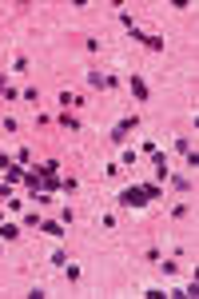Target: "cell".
I'll list each match as a JSON object with an SVG mask.
<instances>
[{
  "label": "cell",
  "instance_id": "cell-1",
  "mask_svg": "<svg viewBox=\"0 0 199 299\" xmlns=\"http://www.w3.org/2000/svg\"><path fill=\"white\" fill-rule=\"evenodd\" d=\"M140 128V116L136 112H128V116H120L116 120V128H112V144L116 148H124V140H128V132H136Z\"/></svg>",
  "mask_w": 199,
  "mask_h": 299
},
{
  "label": "cell",
  "instance_id": "cell-2",
  "mask_svg": "<svg viewBox=\"0 0 199 299\" xmlns=\"http://www.w3.org/2000/svg\"><path fill=\"white\" fill-rule=\"evenodd\" d=\"M120 203H124V207H148L151 199H148V192H144V184H128V188L120 192Z\"/></svg>",
  "mask_w": 199,
  "mask_h": 299
},
{
  "label": "cell",
  "instance_id": "cell-3",
  "mask_svg": "<svg viewBox=\"0 0 199 299\" xmlns=\"http://www.w3.org/2000/svg\"><path fill=\"white\" fill-rule=\"evenodd\" d=\"M128 88H132V96H136V100H148L151 96V88H148L144 76H128Z\"/></svg>",
  "mask_w": 199,
  "mask_h": 299
},
{
  "label": "cell",
  "instance_id": "cell-4",
  "mask_svg": "<svg viewBox=\"0 0 199 299\" xmlns=\"http://www.w3.org/2000/svg\"><path fill=\"white\" fill-rule=\"evenodd\" d=\"M60 124H64L68 132H80V128H84V120H80L76 112H64V116H60Z\"/></svg>",
  "mask_w": 199,
  "mask_h": 299
},
{
  "label": "cell",
  "instance_id": "cell-5",
  "mask_svg": "<svg viewBox=\"0 0 199 299\" xmlns=\"http://www.w3.org/2000/svg\"><path fill=\"white\" fill-rule=\"evenodd\" d=\"M12 164H16V168H28V164H32V148H16Z\"/></svg>",
  "mask_w": 199,
  "mask_h": 299
},
{
  "label": "cell",
  "instance_id": "cell-6",
  "mask_svg": "<svg viewBox=\"0 0 199 299\" xmlns=\"http://www.w3.org/2000/svg\"><path fill=\"white\" fill-rule=\"evenodd\" d=\"M40 232H44V236H60L64 223H60V219H40Z\"/></svg>",
  "mask_w": 199,
  "mask_h": 299
},
{
  "label": "cell",
  "instance_id": "cell-7",
  "mask_svg": "<svg viewBox=\"0 0 199 299\" xmlns=\"http://www.w3.org/2000/svg\"><path fill=\"white\" fill-rule=\"evenodd\" d=\"M167 184H171L175 192H191V180H187V176H167Z\"/></svg>",
  "mask_w": 199,
  "mask_h": 299
},
{
  "label": "cell",
  "instance_id": "cell-8",
  "mask_svg": "<svg viewBox=\"0 0 199 299\" xmlns=\"http://www.w3.org/2000/svg\"><path fill=\"white\" fill-rule=\"evenodd\" d=\"M88 84H92V88H108V72H96V68H92V72H88Z\"/></svg>",
  "mask_w": 199,
  "mask_h": 299
},
{
  "label": "cell",
  "instance_id": "cell-9",
  "mask_svg": "<svg viewBox=\"0 0 199 299\" xmlns=\"http://www.w3.org/2000/svg\"><path fill=\"white\" fill-rule=\"evenodd\" d=\"M76 188H80L76 176H60V192H76Z\"/></svg>",
  "mask_w": 199,
  "mask_h": 299
},
{
  "label": "cell",
  "instance_id": "cell-10",
  "mask_svg": "<svg viewBox=\"0 0 199 299\" xmlns=\"http://www.w3.org/2000/svg\"><path fill=\"white\" fill-rule=\"evenodd\" d=\"M16 236H20L16 223H0V240H16Z\"/></svg>",
  "mask_w": 199,
  "mask_h": 299
},
{
  "label": "cell",
  "instance_id": "cell-11",
  "mask_svg": "<svg viewBox=\"0 0 199 299\" xmlns=\"http://www.w3.org/2000/svg\"><path fill=\"white\" fill-rule=\"evenodd\" d=\"M64 275H68V283H80V275H84V271H80L76 263H64Z\"/></svg>",
  "mask_w": 199,
  "mask_h": 299
},
{
  "label": "cell",
  "instance_id": "cell-12",
  "mask_svg": "<svg viewBox=\"0 0 199 299\" xmlns=\"http://www.w3.org/2000/svg\"><path fill=\"white\" fill-rule=\"evenodd\" d=\"M136 160H140L136 148H120V164H136Z\"/></svg>",
  "mask_w": 199,
  "mask_h": 299
},
{
  "label": "cell",
  "instance_id": "cell-13",
  "mask_svg": "<svg viewBox=\"0 0 199 299\" xmlns=\"http://www.w3.org/2000/svg\"><path fill=\"white\" fill-rule=\"evenodd\" d=\"M144 44H148V52H163V36H144Z\"/></svg>",
  "mask_w": 199,
  "mask_h": 299
},
{
  "label": "cell",
  "instance_id": "cell-14",
  "mask_svg": "<svg viewBox=\"0 0 199 299\" xmlns=\"http://www.w3.org/2000/svg\"><path fill=\"white\" fill-rule=\"evenodd\" d=\"M140 152H148V156H159V152H163V148H159L155 140H144V144H140Z\"/></svg>",
  "mask_w": 199,
  "mask_h": 299
},
{
  "label": "cell",
  "instance_id": "cell-15",
  "mask_svg": "<svg viewBox=\"0 0 199 299\" xmlns=\"http://www.w3.org/2000/svg\"><path fill=\"white\" fill-rule=\"evenodd\" d=\"M20 100H28V104H36V100H40V88H24V92H20Z\"/></svg>",
  "mask_w": 199,
  "mask_h": 299
},
{
  "label": "cell",
  "instance_id": "cell-16",
  "mask_svg": "<svg viewBox=\"0 0 199 299\" xmlns=\"http://www.w3.org/2000/svg\"><path fill=\"white\" fill-rule=\"evenodd\" d=\"M20 219H24V228H40V215H36V211H28V215H20Z\"/></svg>",
  "mask_w": 199,
  "mask_h": 299
},
{
  "label": "cell",
  "instance_id": "cell-17",
  "mask_svg": "<svg viewBox=\"0 0 199 299\" xmlns=\"http://www.w3.org/2000/svg\"><path fill=\"white\" fill-rule=\"evenodd\" d=\"M52 263H56V267H64V263H68V255H64V248H56V251H52Z\"/></svg>",
  "mask_w": 199,
  "mask_h": 299
},
{
  "label": "cell",
  "instance_id": "cell-18",
  "mask_svg": "<svg viewBox=\"0 0 199 299\" xmlns=\"http://www.w3.org/2000/svg\"><path fill=\"white\" fill-rule=\"evenodd\" d=\"M175 152L183 156V152H191V144H187V136H175Z\"/></svg>",
  "mask_w": 199,
  "mask_h": 299
},
{
  "label": "cell",
  "instance_id": "cell-19",
  "mask_svg": "<svg viewBox=\"0 0 199 299\" xmlns=\"http://www.w3.org/2000/svg\"><path fill=\"white\" fill-rule=\"evenodd\" d=\"M0 199H4V203L12 199V184H0Z\"/></svg>",
  "mask_w": 199,
  "mask_h": 299
},
{
  "label": "cell",
  "instance_id": "cell-20",
  "mask_svg": "<svg viewBox=\"0 0 199 299\" xmlns=\"http://www.w3.org/2000/svg\"><path fill=\"white\" fill-rule=\"evenodd\" d=\"M4 88H8V80H4V76H0V96H4Z\"/></svg>",
  "mask_w": 199,
  "mask_h": 299
},
{
  "label": "cell",
  "instance_id": "cell-21",
  "mask_svg": "<svg viewBox=\"0 0 199 299\" xmlns=\"http://www.w3.org/2000/svg\"><path fill=\"white\" fill-rule=\"evenodd\" d=\"M0 223H4V215H0Z\"/></svg>",
  "mask_w": 199,
  "mask_h": 299
},
{
  "label": "cell",
  "instance_id": "cell-22",
  "mask_svg": "<svg viewBox=\"0 0 199 299\" xmlns=\"http://www.w3.org/2000/svg\"><path fill=\"white\" fill-rule=\"evenodd\" d=\"M0 251H4V248H0Z\"/></svg>",
  "mask_w": 199,
  "mask_h": 299
}]
</instances>
